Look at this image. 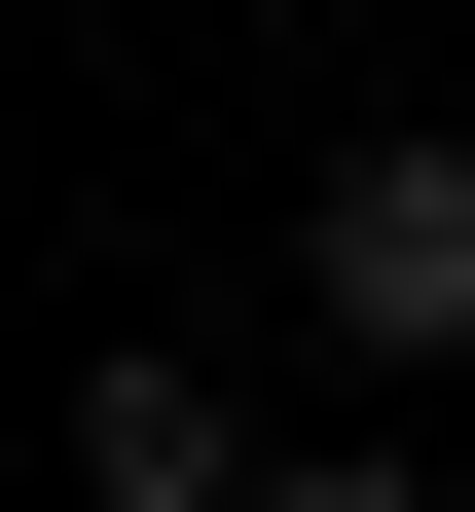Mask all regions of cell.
Returning a JSON list of instances; mask_svg holds the SVG:
<instances>
[{
	"label": "cell",
	"mask_w": 475,
	"mask_h": 512,
	"mask_svg": "<svg viewBox=\"0 0 475 512\" xmlns=\"http://www.w3.org/2000/svg\"><path fill=\"white\" fill-rule=\"evenodd\" d=\"M256 476H293V439H256L183 330H110V366H74V512H256Z\"/></svg>",
	"instance_id": "2"
},
{
	"label": "cell",
	"mask_w": 475,
	"mask_h": 512,
	"mask_svg": "<svg viewBox=\"0 0 475 512\" xmlns=\"http://www.w3.org/2000/svg\"><path fill=\"white\" fill-rule=\"evenodd\" d=\"M256 512H439V476H402V439H293V476H256Z\"/></svg>",
	"instance_id": "3"
},
{
	"label": "cell",
	"mask_w": 475,
	"mask_h": 512,
	"mask_svg": "<svg viewBox=\"0 0 475 512\" xmlns=\"http://www.w3.org/2000/svg\"><path fill=\"white\" fill-rule=\"evenodd\" d=\"M293 330L329 366H475V147H439V110L293 183Z\"/></svg>",
	"instance_id": "1"
}]
</instances>
